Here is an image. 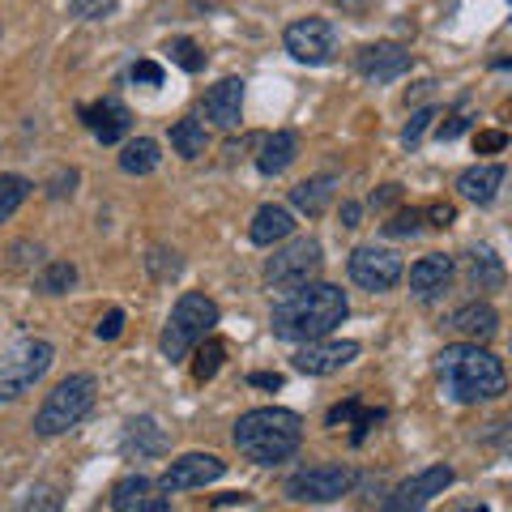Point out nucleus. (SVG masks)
<instances>
[{
    "mask_svg": "<svg viewBox=\"0 0 512 512\" xmlns=\"http://www.w3.org/2000/svg\"><path fill=\"white\" fill-rule=\"evenodd\" d=\"M333 192H338V180H333V175H312V180H303V184L291 188V205L303 210L308 218H320L329 210Z\"/></svg>",
    "mask_w": 512,
    "mask_h": 512,
    "instance_id": "412c9836",
    "label": "nucleus"
},
{
    "mask_svg": "<svg viewBox=\"0 0 512 512\" xmlns=\"http://www.w3.org/2000/svg\"><path fill=\"white\" fill-rule=\"evenodd\" d=\"M82 120H86L90 133L103 141V146H116L128 128H133V116H128V107L120 99H99V103L82 107Z\"/></svg>",
    "mask_w": 512,
    "mask_h": 512,
    "instance_id": "2eb2a0df",
    "label": "nucleus"
},
{
    "mask_svg": "<svg viewBox=\"0 0 512 512\" xmlns=\"http://www.w3.org/2000/svg\"><path fill=\"white\" fill-rule=\"evenodd\" d=\"M167 52H171V60L180 64L184 73H201V69H205V52H201V47L192 43V39H171Z\"/></svg>",
    "mask_w": 512,
    "mask_h": 512,
    "instance_id": "7c9ffc66",
    "label": "nucleus"
},
{
    "mask_svg": "<svg viewBox=\"0 0 512 512\" xmlns=\"http://www.w3.org/2000/svg\"><path fill=\"white\" fill-rule=\"evenodd\" d=\"M192 350H197V363H192V380H197V384L214 380L218 367H222V355H227V346H222L218 338H205V342H197Z\"/></svg>",
    "mask_w": 512,
    "mask_h": 512,
    "instance_id": "cd10ccee",
    "label": "nucleus"
},
{
    "mask_svg": "<svg viewBox=\"0 0 512 512\" xmlns=\"http://www.w3.org/2000/svg\"><path fill=\"white\" fill-rule=\"evenodd\" d=\"M355 64L367 82L380 86V82H393V77H402L410 69V52L402 43H372V47H363Z\"/></svg>",
    "mask_w": 512,
    "mask_h": 512,
    "instance_id": "4468645a",
    "label": "nucleus"
},
{
    "mask_svg": "<svg viewBox=\"0 0 512 512\" xmlns=\"http://www.w3.org/2000/svg\"><path fill=\"white\" fill-rule=\"evenodd\" d=\"M73 282H77V265H73V261H52V265H47L43 274H39V291H43V295H64Z\"/></svg>",
    "mask_w": 512,
    "mask_h": 512,
    "instance_id": "c756f323",
    "label": "nucleus"
},
{
    "mask_svg": "<svg viewBox=\"0 0 512 512\" xmlns=\"http://www.w3.org/2000/svg\"><path fill=\"white\" fill-rule=\"evenodd\" d=\"M359 359V342H338V338H316V342H303L295 350V372L303 376H333L342 372L346 363Z\"/></svg>",
    "mask_w": 512,
    "mask_h": 512,
    "instance_id": "9b49d317",
    "label": "nucleus"
},
{
    "mask_svg": "<svg viewBox=\"0 0 512 512\" xmlns=\"http://www.w3.org/2000/svg\"><path fill=\"white\" fill-rule=\"evenodd\" d=\"M466 512H491V508H487V504H478V508H466Z\"/></svg>",
    "mask_w": 512,
    "mask_h": 512,
    "instance_id": "8fccbe9b",
    "label": "nucleus"
},
{
    "mask_svg": "<svg viewBox=\"0 0 512 512\" xmlns=\"http://www.w3.org/2000/svg\"><path fill=\"white\" fill-rule=\"evenodd\" d=\"M73 184H77V171H69V175H56V180L47 184V197H64V192H73Z\"/></svg>",
    "mask_w": 512,
    "mask_h": 512,
    "instance_id": "37998d69",
    "label": "nucleus"
},
{
    "mask_svg": "<svg viewBox=\"0 0 512 512\" xmlns=\"http://www.w3.org/2000/svg\"><path fill=\"white\" fill-rule=\"evenodd\" d=\"M252 384H256V389H282V376L278 372H256Z\"/></svg>",
    "mask_w": 512,
    "mask_h": 512,
    "instance_id": "a18cd8bd",
    "label": "nucleus"
},
{
    "mask_svg": "<svg viewBox=\"0 0 512 512\" xmlns=\"http://www.w3.org/2000/svg\"><path fill=\"white\" fill-rule=\"evenodd\" d=\"M52 359H56V350L43 338H26L13 350H5V359H0V402H18L22 393L35 389L47 376Z\"/></svg>",
    "mask_w": 512,
    "mask_h": 512,
    "instance_id": "423d86ee",
    "label": "nucleus"
},
{
    "mask_svg": "<svg viewBox=\"0 0 512 512\" xmlns=\"http://www.w3.org/2000/svg\"><path fill=\"white\" fill-rule=\"evenodd\" d=\"M474 146H478V154H495V150L508 146V137L500 133V128H491V133H478L474 137Z\"/></svg>",
    "mask_w": 512,
    "mask_h": 512,
    "instance_id": "a19ab883",
    "label": "nucleus"
},
{
    "mask_svg": "<svg viewBox=\"0 0 512 512\" xmlns=\"http://www.w3.org/2000/svg\"><path fill=\"white\" fill-rule=\"evenodd\" d=\"M440 376H444V389L453 402L461 406H474V402H491V397L504 393V363L483 350L478 342H461V346H444L440 350Z\"/></svg>",
    "mask_w": 512,
    "mask_h": 512,
    "instance_id": "f03ea898",
    "label": "nucleus"
},
{
    "mask_svg": "<svg viewBox=\"0 0 512 512\" xmlns=\"http://www.w3.org/2000/svg\"><path fill=\"white\" fill-rule=\"evenodd\" d=\"M282 47L299 64H329L338 56V30L325 18H299L282 30Z\"/></svg>",
    "mask_w": 512,
    "mask_h": 512,
    "instance_id": "6e6552de",
    "label": "nucleus"
},
{
    "mask_svg": "<svg viewBox=\"0 0 512 512\" xmlns=\"http://www.w3.org/2000/svg\"><path fill=\"white\" fill-rule=\"evenodd\" d=\"M133 82H141V86H158V82H163V64L137 60V64H133Z\"/></svg>",
    "mask_w": 512,
    "mask_h": 512,
    "instance_id": "e433bc0d",
    "label": "nucleus"
},
{
    "mask_svg": "<svg viewBox=\"0 0 512 512\" xmlns=\"http://www.w3.org/2000/svg\"><path fill=\"white\" fill-rule=\"evenodd\" d=\"M355 414H359V397H350V402H342V406H333V410H329V427L355 423Z\"/></svg>",
    "mask_w": 512,
    "mask_h": 512,
    "instance_id": "ea45409f",
    "label": "nucleus"
},
{
    "mask_svg": "<svg viewBox=\"0 0 512 512\" xmlns=\"http://www.w3.org/2000/svg\"><path fill=\"white\" fill-rule=\"evenodd\" d=\"M124 453L128 457H158V453H163V448H167V431L163 427H158L154 419H133V423H128L124 427Z\"/></svg>",
    "mask_w": 512,
    "mask_h": 512,
    "instance_id": "4be33fe9",
    "label": "nucleus"
},
{
    "mask_svg": "<svg viewBox=\"0 0 512 512\" xmlns=\"http://www.w3.org/2000/svg\"><path fill=\"white\" fill-rule=\"evenodd\" d=\"M94 397H99V380L90 372L64 376L56 389L43 397V406L35 414V431L39 436H64V431H73L94 410Z\"/></svg>",
    "mask_w": 512,
    "mask_h": 512,
    "instance_id": "39448f33",
    "label": "nucleus"
},
{
    "mask_svg": "<svg viewBox=\"0 0 512 512\" xmlns=\"http://www.w3.org/2000/svg\"><path fill=\"white\" fill-rule=\"evenodd\" d=\"M146 500H150V478L146 474L124 478V483H116V491H111V508H116V512H133Z\"/></svg>",
    "mask_w": 512,
    "mask_h": 512,
    "instance_id": "bb28decb",
    "label": "nucleus"
},
{
    "mask_svg": "<svg viewBox=\"0 0 512 512\" xmlns=\"http://www.w3.org/2000/svg\"><path fill=\"white\" fill-rule=\"evenodd\" d=\"M227 474V461H218L214 453H184L180 461H171L167 474L158 478V487L167 495L171 491H192V487H205V483H218Z\"/></svg>",
    "mask_w": 512,
    "mask_h": 512,
    "instance_id": "f8f14e48",
    "label": "nucleus"
},
{
    "mask_svg": "<svg viewBox=\"0 0 512 512\" xmlns=\"http://www.w3.org/2000/svg\"><path fill=\"white\" fill-rule=\"evenodd\" d=\"M444 487H453V466H431L423 474L406 478V483L393 491V504L384 512H419L423 504L436 500V495H444Z\"/></svg>",
    "mask_w": 512,
    "mask_h": 512,
    "instance_id": "ddd939ff",
    "label": "nucleus"
},
{
    "mask_svg": "<svg viewBox=\"0 0 512 512\" xmlns=\"http://www.w3.org/2000/svg\"><path fill=\"white\" fill-rule=\"evenodd\" d=\"M346 269H350V282L363 286V291H372V295L393 291V286L402 282V274H406L402 256L389 252V248H376V244H363V248L350 252Z\"/></svg>",
    "mask_w": 512,
    "mask_h": 512,
    "instance_id": "1a4fd4ad",
    "label": "nucleus"
},
{
    "mask_svg": "<svg viewBox=\"0 0 512 512\" xmlns=\"http://www.w3.org/2000/svg\"><path fill=\"white\" fill-rule=\"evenodd\" d=\"M470 278H474L478 291H495V286H504V265H500V256L487 252V248L470 252Z\"/></svg>",
    "mask_w": 512,
    "mask_h": 512,
    "instance_id": "a878e982",
    "label": "nucleus"
},
{
    "mask_svg": "<svg viewBox=\"0 0 512 512\" xmlns=\"http://www.w3.org/2000/svg\"><path fill=\"white\" fill-rule=\"evenodd\" d=\"M171 146L180 158H201L210 150V133H205L201 120H175L171 124Z\"/></svg>",
    "mask_w": 512,
    "mask_h": 512,
    "instance_id": "b1692460",
    "label": "nucleus"
},
{
    "mask_svg": "<svg viewBox=\"0 0 512 512\" xmlns=\"http://www.w3.org/2000/svg\"><path fill=\"white\" fill-rule=\"evenodd\" d=\"M214 325H218V303H214L210 295H201V291H188V295H180V303L171 308L158 350H163V359L180 363L184 355H192V346L210 338Z\"/></svg>",
    "mask_w": 512,
    "mask_h": 512,
    "instance_id": "20e7f679",
    "label": "nucleus"
},
{
    "mask_svg": "<svg viewBox=\"0 0 512 512\" xmlns=\"http://www.w3.org/2000/svg\"><path fill=\"white\" fill-rule=\"evenodd\" d=\"M231 440L256 466H278V461L299 453L303 423H299V414L282 410V406H261V410H248L244 419L235 423Z\"/></svg>",
    "mask_w": 512,
    "mask_h": 512,
    "instance_id": "7ed1b4c3",
    "label": "nucleus"
},
{
    "mask_svg": "<svg viewBox=\"0 0 512 512\" xmlns=\"http://www.w3.org/2000/svg\"><path fill=\"white\" fill-rule=\"evenodd\" d=\"M393 201H402V184H384L380 192H372V205H376V210H389Z\"/></svg>",
    "mask_w": 512,
    "mask_h": 512,
    "instance_id": "79ce46f5",
    "label": "nucleus"
},
{
    "mask_svg": "<svg viewBox=\"0 0 512 512\" xmlns=\"http://www.w3.org/2000/svg\"><path fill=\"white\" fill-rule=\"evenodd\" d=\"M338 5H342V9H363L367 0H338Z\"/></svg>",
    "mask_w": 512,
    "mask_h": 512,
    "instance_id": "09e8293b",
    "label": "nucleus"
},
{
    "mask_svg": "<svg viewBox=\"0 0 512 512\" xmlns=\"http://www.w3.org/2000/svg\"><path fill=\"white\" fill-rule=\"evenodd\" d=\"M466 116H448V124H440V141H453V137H461L466 133Z\"/></svg>",
    "mask_w": 512,
    "mask_h": 512,
    "instance_id": "c03bdc74",
    "label": "nucleus"
},
{
    "mask_svg": "<svg viewBox=\"0 0 512 512\" xmlns=\"http://www.w3.org/2000/svg\"><path fill=\"white\" fill-rule=\"evenodd\" d=\"M359 218H363V210H359L355 201H346L342 205V227H359Z\"/></svg>",
    "mask_w": 512,
    "mask_h": 512,
    "instance_id": "49530a36",
    "label": "nucleus"
},
{
    "mask_svg": "<svg viewBox=\"0 0 512 512\" xmlns=\"http://www.w3.org/2000/svg\"><path fill=\"white\" fill-rule=\"evenodd\" d=\"M423 218H431V227H453L457 222V210L448 201H436L431 210H423Z\"/></svg>",
    "mask_w": 512,
    "mask_h": 512,
    "instance_id": "58836bf2",
    "label": "nucleus"
},
{
    "mask_svg": "<svg viewBox=\"0 0 512 512\" xmlns=\"http://www.w3.org/2000/svg\"><path fill=\"white\" fill-rule=\"evenodd\" d=\"M133 512H171V504L163 500V495H150V500L141 504V508H133Z\"/></svg>",
    "mask_w": 512,
    "mask_h": 512,
    "instance_id": "de8ad7c7",
    "label": "nucleus"
},
{
    "mask_svg": "<svg viewBox=\"0 0 512 512\" xmlns=\"http://www.w3.org/2000/svg\"><path fill=\"white\" fill-rule=\"evenodd\" d=\"M431 120H436V111H431V107H423V111H414V120L402 128V146L406 150H414V146H419V141H423V133H427V124Z\"/></svg>",
    "mask_w": 512,
    "mask_h": 512,
    "instance_id": "f704fd0d",
    "label": "nucleus"
},
{
    "mask_svg": "<svg viewBox=\"0 0 512 512\" xmlns=\"http://www.w3.org/2000/svg\"><path fill=\"white\" fill-rule=\"evenodd\" d=\"M146 265H150V274L158 278V282H171L175 274L184 269V261H180V252H167V248H154L150 256H146Z\"/></svg>",
    "mask_w": 512,
    "mask_h": 512,
    "instance_id": "473e14b6",
    "label": "nucleus"
},
{
    "mask_svg": "<svg viewBox=\"0 0 512 512\" xmlns=\"http://www.w3.org/2000/svg\"><path fill=\"white\" fill-rule=\"evenodd\" d=\"M120 329H124V312L120 308H111L103 320H99V325H94V333H99V338L103 342H111V338H120Z\"/></svg>",
    "mask_w": 512,
    "mask_h": 512,
    "instance_id": "4c0bfd02",
    "label": "nucleus"
},
{
    "mask_svg": "<svg viewBox=\"0 0 512 512\" xmlns=\"http://www.w3.org/2000/svg\"><path fill=\"white\" fill-rule=\"evenodd\" d=\"M346 316H350V303L342 286L308 282L299 291H286L282 303H274L269 329L282 342H316V338H329Z\"/></svg>",
    "mask_w": 512,
    "mask_h": 512,
    "instance_id": "f257e3e1",
    "label": "nucleus"
},
{
    "mask_svg": "<svg viewBox=\"0 0 512 512\" xmlns=\"http://www.w3.org/2000/svg\"><path fill=\"white\" fill-rule=\"evenodd\" d=\"M350 483H355V474H350L346 466H308L286 478V495L291 500H303V504H333L342 500V495L350 491Z\"/></svg>",
    "mask_w": 512,
    "mask_h": 512,
    "instance_id": "9d476101",
    "label": "nucleus"
},
{
    "mask_svg": "<svg viewBox=\"0 0 512 512\" xmlns=\"http://www.w3.org/2000/svg\"><path fill=\"white\" fill-rule=\"evenodd\" d=\"M18 512H60V491L52 483H39L26 491V500L18 504Z\"/></svg>",
    "mask_w": 512,
    "mask_h": 512,
    "instance_id": "2f4dec72",
    "label": "nucleus"
},
{
    "mask_svg": "<svg viewBox=\"0 0 512 512\" xmlns=\"http://www.w3.org/2000/svg\"><path fill=\"white\" fill-rule=\"evenodd\" d=\"M26 197H30L26 175H0V222H9L13 214H18Z\"/></svg>",
    "mask_w": 512,
    "mask_h": 512,
    "instance_id": "c85d7f7f",
    "label": "nucleus"
},
{
    "mask_svg": "<svg viewBox=\"0 0 512 512\" xmlns=\"http://www.w3.org/2000/svg\"><path fill=\"white\" fill-rule=\"evenodd\" d=\"M448 278H453V256H444V252H427L423 261L410 265V291L419 299L440 295L448 286Z\"/></svg>",
    "mask_w": 512,
    "mask_h": 512,
    "instance_id": "f3484780",
    "label": "nucleus"
},
{
    "mask_svg": "<svg viewBox=\"0 0 512 512\" xmlns=\"http://www.w3.org/2000/svg\"><path fill=\"white\" fill-rule=\"evenodd\" d=\"M419 227H423V210H402L384 222V235L402 239V235H419Z\"/></svg>",
    "mask_w": 512,
    "mask_h": 512,
    "instance_id": "72a5a7b5",
    "label": "nucleus"
},
{
    "mask_svg": "<svg viewBox=\"0 0 512 512\" xmlns=\"http://www.w3.org/2000/svg\"><path fill=\"white\" fill-rule=\"evenodd\" d=\"M205 116L218 128H239V120H244V82H239V77H222L218 86H210V94H205Z\"/></svg>",
    "mask_w": 512,
    "mask_h": 512,
    "instance_id": "dca6fc26",
    "label": "nucleus"
},
{
    "mask_svg": "<svg viewBox=\"0 0 512 512\" xmlns=\"http://www.w3.org/2000/svg\"><path fill=\"white\" fill-rule=\"evenodd\" d=\"M500 184H504V167L500 163H478L470 171H461L457 192L466 201H474V205H491L495 192H500Z\"/></svg>",
    "mask_w": 512,
    "mask_h": 512,
    "instance_id": "aec40b11",
    "label": "nucleus"
},
{
    "mask_svg": "<svg viewBox=\"0 0 512 512\" xmlns=\"http://www.w3.org/2000/svg\"><path fill=\"white\" fill-rule=\"evenodd\" d=\"M158 141H150V137H133L124 146V154H120V167L128 171V175H150L154 167H158Z\"/></svg>",
    "mask_w": 512,
    "mask_h": 512,
    "instance_id": "393cba45",
    "label": "nucleus"
},
{
    "mask_svg": "<svg viewBox=\"0 0 512 512\" xmlns=\"http://www.w3.org/2000/svg\"><path fill=\"white\" fill-rule=\"evenodd\" d=\"M291 231H295V214L286 210V205H261L248 227V239L261 248H274L282 239H291Z\"/></svg>",
    "mask_w": 512,
    "mask_h": 512,
    "instance_id": "a211bd4d",
    "label": "nucleus"
},
{
    "mask_svg": "<svg viewBox=\"0 0 512 512\" xmlns=\"http://www.w3.org/2000/svg\"><path fill=\"white\" fill-rule=\"evenodd\" d=\"M111 9H116V0H69V13L73 18H86V22L107 18Z\"/></svg>",
    "mask_w": 512,
    "mask_h": 512,
    "instance_id": "c9c22d12",
    "label": "nucleus"
},
{
    "mask_svg": "<svg viewBox=\"0 0 512 512\" xmlns=\"http://www.w3.org/2000/svg\"><path fill=\"white\" fill-rule=\"evenodd\" d=\"M448 329L461 333V338H470V342H491L495 329H500V316H495L491 303H466V308L453 312Z\"/></svg>",
    "mask_w": 512,
    "mask_h": 512,
    "instance_id": "6ab92c4d",
    "label": "nucleus"
},
{
    "mask_svg": "<svg viewBox=\"0 0 512 512\" xmlns=\"http://www.w3.org/2000/svg\"><path fill=\"white\" fill-rule=\"evenodd\" d=\"M325 265L316 239H295V244L278 248L274 256L265 261V286L269 291H299L316 278V269Z\"/></svg>",
    "mask_w": 512,
    "mask_h": 512,
    "instance_id": "0eeeda50",
    "label": "nucleus"
},
{
    "mask_svg": "<svg viewBox=\"0 0 512 512\" xmlns=\"http://www.w3.org/2000/svg\"><path fill=\"white\" fill-rule=\"evenodd\" d=\"M299 158V137L295 133H274L261 141V154H256V167L261 175H282Z\"/></svg>",
    "mask_w": 512,
    "mask_h": 512,
    "instance_id": "5701e85b",
    "label": "nucleus"
}]
</instances>
